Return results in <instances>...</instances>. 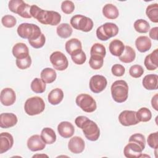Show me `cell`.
<instances>
[{"instance_id": "1", "label": "cell", "mask_w": 158, "mask_h": 158, "mask_svg": "<svg viewBox=\"0 0 158 158\" xmlns=\"http://www.w3.org/2000/svg\"><path fill=\"white\" fill-rule=\"evenodd\" d=\"M30 14L32 17L44 25L55 26L58 25L61 20V15L57 12L43 10L35 4L31 6Z\"/></svg>"}, {"instance_id": "2", "label": "cell", "mask_w": 158, "mask_h": 158, "mask_svg": "<svg viewBox=\"0 0 158 158\" xmlns=\"http://www.w3.org/2000/svg\"><path fill=\"white\" fill-rule=\"evenodd\" d=\"M76 125L81 128L85 137L89 141H95L100 136V130L98 125L86 116H78L75 120Z\"/></svg>"}, {"instance_id": "3", "label": "cell", "mask_w": 158, "mask_h": 158, "mask_svg": "<svg viewBox=\"0 0 158 158\" xmlns=\"http://www.w3.org/2000/svg\"><path fill=\"white\" fill-rule=\"evenodd\" d=\"M128 85L125 80L115 81L110 88L113 99L118 103H122L126 101L128 96Z\"/></svg>"}, {"instance_id": "4", "label": "cell", "mask_w": 158, "mask_h": 158, "mask_svg": "<svg viewBox=\"0 0 158 158\" xmlns=\"http://www.w3.org/2000/svg\"><path fill=\"white\" fill-rule=\"evenodd\" d=\"M17 31L19 36L23 39H28V41L36 40L42 33L38 25L29 23H22L19 25Z\"/></svg>"}, {"instance_id": "5", "label": "cell", "mask_w": 158, "mask_h": 158, "mask_svg": "<svg viewBox=\"0 0 158 158\" xmlns=\"http://www.w3.org/2000/svg\"><path fill=\"white\" fill-rule=\"evenodd\" d=\"M45 109L43 99L39 96H33L27 99L24 104V110L28 115H36L41 114Z\"/></svg>"}, {"instance_id": "6", "label": "cell", "mask_w": 158, "mask_h": 158, "mask_svg": "<svg viewBox=\"0 0 158 158\" xmlns=\"http://www.w3.org/2000/svg\"><path fill=\"white\" fill-rule=\"evenodd\" d=\"M118 30V27L116 24L112 22H106L97 28L96 36L101 41H107L116 36Z\"/></svg>"}, {"instance_id": "7", "label": "cell", "mask_w": 158, "mask_h": 158, "mask_svg": "<svg viewBox=\"0 0 158 158\" xmlns=\"http://www.w3.org/2000/svg\"><path fill=\"white\" fill-rule=\"evenodd\" d=\"M70 22L73 28L84 32L90 31L93 27V20L90 18L80 14L73 15Z\"/></svg>"}, {"instance_id": "8", "label": "cell", "mask_w": 158, "mask_h": 158, "mask_svg": "<svg viewBox=\"0 0 158 158\" xmlns=\"http://www.w3.org/2000/svg\"><path fill=\"white\" fill-rule=\"evenodd\" d=\"M8 7L9 10L23 18L30 19L31 6L25 3L22 0H11L9 2Z\"/></svg>"}, {"instance_id": "9", "label": "cell", "mask_w": 158, "mask_h": 158, "mask_svg": "<svg viewBox=\"0 0 158 158\" xmlns=\"http://www.w3.org/2000/svg\"><path fill=\"white\" fill-rule=\"evenodd\" d=\"M75 102L85 112H93L97 108L96 101L91 96L88 94L82 93L78 95L76 98Z\"/></svg>"}, {"instance_id": "10", "label": "cell", "mask_w": 158, "mask_h": 158, "mask_svg": "<svg viewBox=\"0 0 158 158\" xmlns=\"http://www.w3.org/2000/svg\"><path fill=\"white\" fill-rule=\"evenodd\" d=\"M50 61L54 69L63 71L69 66V61L67 57L60 51L53 52L49 57Z\"/></svg>"}, {"instance_id": "11", "label": "cell", "mask_w": 158, "mask_h": 158, "mask_svg": "<svg viewBox=\"0 0 158 158\" xmlns=\"http://www.w3.org/2000/svg\"><path fill=\"white\" fill-rule=\"evenodd\" d=\"M107 81L105 77L101 75H95L91 77L89 82L90 90L94 93H99L107 86Z\"/></svg>"}, {"instance_id": "12", "label": "cell", "mask_w": 158, "mask_h": 158, "mask_svg": "<svg viewBox=\"0 0 158 158\" xmlns=\"http://www.w3.org/2000/svg\"><path fill=\"white\" fill-rule=\"evenodd\" d=\"M118 121L122 125L128 127L135 125L139 123L137 113L134 110H125L118 115Z\"/></svg>"}, {"instance_id": "13", "label": "cell", "mask_w": 158, "mask_h": 158, "mask_svg": "<svg viewBox=\"0 0 158 158\" xmlns=\"http://www.w3.org/2000/svg\"><path fill=\"white\" fill-rule=\"evenodd\" d=\"M0 100L2 105L10 106L14 104L16 100V94L13 89L6 88L1 90L0 94Z\"/></svg>"}, {"instance_id": "14", "label": "cell", "mask_w": 158, "mask_h": 158, "mask_svg": "<svg viewBox=\"0 0 158 158\" xmlns=\"http://www.w3.org/2000/svg\"><path fill=\"white\" fill-rule=\"evenodd\" d=\"M27 147L33 152L41 151L45 148L46 143L42 139L41 136L34 135L28 139Z\"/></svg>"}, {"instance_id": "15", "label": "cell", "mask_w": 158, "mask_h": 158, "mask_svg": "<svg viewBox=\"0 0 158 158\" xmlns=\"http://www.w3.org/2000/svg\"><path fill=\"white\" fill-rule=\"evenodd\" d=\"M85 141L80 136H75L70 138L68 143L69 149L74 154L81 153L85 149Z\"/></svg>"}, {"instance_id": "16", "label": "cell", "mask_w": 158, "mask_h": 158, "mask_svg": "<svg viewBox=\"0 0 158 158\" xmlns=\"http://www.w3.org/2000/svg\"><path fill=\"white\" fill-rule=\"evenodd\" d=\"M14 138L8 132H2L0 135V154H3L12 148Z\"/></svg>"}, {"instance_id": "17", "label": "cell", "mask_w": 158, "mask_h": 158, "mask_svg": "<svg viewBox=\"0 0 158 158\" xmlns=\"http://www.w3.org/2000/svg\"><path fill=\"white\" fill-rule=\"evenodd\" d=\"M142 149L136 143L129 142L123 149V153L126 157L128 158H138L142 154Z\"/></svg>"}, {"instance_id": "18", "label": "cell", "mask_w": 158, "mask_h": 158, "mask_svg": "<svg viewBox=\"0 0 158 158\" xmlns=\"http://www.w3.org/2000/svg\"><path fill=\"white\" fill-rule=\"evenodd\" d=\"M17 122V117L13 113H2L0 115V127L2 128L12 127Z\"/></svg>"}, {"instance_id": "19", "label": "cell", "mask_w": 158, "mask_h": 158, "mask_svg": "<svg viewBox=\"0 0 158 158\" xmlns=\"http://www.w3.org/2000/svg\"><path fill=\"white\" fill-rule=\"evenodd\" d=\"M57 131L60 136L64 138H69L73 135L75 128L70 122L64 121L57 125Z\"/></svg>"}, {"instance_id": "20", "label": "cell", "mask_w": 158, "mask_h": 158, "mask_svg": "<svg viewBox=\"0 0 158 158\" xmlns=\"http://www.w3.org/2000/svg\"><path fill=\"white\" fill-rule=\"evenodd\" d=\"M158 49H156L151 54L147 55L144 64L148 70H154L158 67Z\"/></svg>"}, {"instance_id": "21", "label": "cell", "mask_w": 158, "mask_h": 158, "mask_svg": "<svg viewBox=\"0 0 158 158\" xmlns=\"http://www.w3.org/2000/svg\"><path fill=\"white\" fill-rule=\"evenodd\" d=\"M65 48L67 52L71 56L82 50L81 43L77 38H72L65 43Z\"/></svg>"}, {"instance_id": "22", "label": "cell", "mask_w": 158, "mask_h": 158, "mask_svg": "<svg viewBox=\"0 0 158 158\" xmlns=\"http://www.w3.org/2000/svg\"><path fill=\"white\" fill-rule=\"evenodd\" d=\"M142 84L148 90H155L158 87V75L156 74L146 75L143 79Z\"/></svg>"}, {"instance_id": "23", "label": "cell", "mask_w": 158, "mask_h": 158, "mask_svg": "<svg viewBox=\"0 0 158 158\" xmlns=\"http://www.w3.org/2000/svg\"><path fill=\"white\" fill-rule=\"evenodd\" d=\"M12 54L16 59H22L29 55L28 46L23 43H17L12 48Z\"/></svg>"}, {"instance_id": "24", "label": "cell", "mask_w": 158, "mask_h": 158, "mask_svg": "<svg viewBox=\"0 0 158 158\" xmlns=\"http://www.w3.org/2000/svg\"><path fill=\"white\" fill-rule=\"evenodd\" d=\"M135 46L138 51L145 52L151 49L152 46L151 40L146 36H138L135 40Z\"/></svg>"}, {"instance_id": "25", "label": "cell", "mask_w": 158, "mask_h": 158, "mask_svg": "<svg viewBox=\"0 0 158 158\" xmlns=\"http://www.w3.org/2000/svg\"><path fill=\"white\" fill-rule=\"evenodd\" d=\"M64 98V92L59 88L53 89L51 90L48 96V99L49 102L53 105L59 104Z\"/></svg>"}, {"instance_id": "26", "label": "cell", "mask_w": 158, "mask_h": 158, "mask_svg": "<svg viewBox=\"0 0 158 158\" xmlns=\"http://www.w3.org/2000/svg\"><path fill=\"white\" fill-rule=\"evenodd\" d=\"M109 49L111 54L114 56L119 57L125 49V45L122 41L115 39L110 43Z\"/></svg>"}, {"instance_id": "27", "label": "cell", "mask_w": 158, "mask_h": 158, "mask_svg": "<svg viewBox=\"0 0 158 158\" xmlns=\"http://www.w3.org/2000/svg\"><path fill=\"white\" fill-rule=\"evenodd\" d=\"M136 57V52L134 49L130 46H125L123 53L118 57L119 60L123 63H131Z\"/></svg>"}, {"instance_id": "28", "label": "cell", "mask_w": 158, "mask_h": 158, "mask_svg": "<svg viewBox=\"0 0 158 158\" xmlns=\"http://www.w3.org/2000/svg\"><path fill=\"white\" fill-rule=\"evenodd\" d=\"M42 139L47 144H53L56 141V135L55 131L49 127L44 128L40 135Z\"/></svg>"}, {"instance_id": "29", "label": "cell", "mask_w": 158, "mask_h": 158, "mask_svg": "<svg viewBox=\"0 0 158 158\" xmlns=\"http://www.w3.org/2000/svg\"><path fill=\"white\" fill-rule=\"evenodd\" d=\"M40 76L41 79L45 83H51L56 80L57 77V73L54 69L47 67L42 70Z\"/></svg>"}, {"instance_id": "30", "label": "cell", "mask_w": 158, "mask_h": 158, "mask_svg": "<svg viewBox=\"0 0 158 158\" xmlns=\"http://www.w3.org/2000/svg\"><path fill=\"white\" fill-rule=\"evenodd\" d=\"M102 14L105 17L109 19H115L119 15L117 7L112 4H107L102 8Z\"/></svg>"}, {"instance_id": "31", "label": "cell", "mask_w": 158, "mask_h": 158, "mask_svg": "<svg viewBox=\"0 0 158 158\" xmlns=\"http://www.w3.org/2000/svg\"><path fill=\"white\" fill-rule=\"evenodd\" d=\"M57 35L64 39L69 38L73 32L71 26L67 23H63L59 25L56 28Z\"/></svg>"}, {"instance_id": "32", "label": "cell", "mask_w": 158, "mask_h": 158, "mask_svg": "<svg viewBox=\"0 0 158 158\" xmlns=\"http://www.w3.org/2000/svg\"><path fill=\"white\" fill-rule=\"evenodd\" d=\"M146 14L149 20L154 23L158 22V4L157 3L149 5L146 10Z\"/></svg>"}, {"instance_id": "33", "label": "cell", "mask_w": 158, "mask_h": 158, "mask_svg": "<svg viewBox=\"0 0 158 158\" xmlns=\"http://www.w3.org/2000/svg\"><path fill=\"white\" fill-rule=\"evenodd\" d=\"M31 90L35 93H43L46 90V83L39 78H35L31 83Z\"/></svg>"}, {"instance_id": "34", "label": "cell", "mask_w": 158, "mask_h": 158, "mask_svg": "<svg viewBox=\"0 0 158 158\" xmlns=\"http://www.w3.org/2000/svg\"><path fill=\"white\" fill-rule=\"evenodd\" d=\"M135 30L140 33H146L150 30L149 23L144 19L136 20L133 24Z\"/></svg>"}, {"instance_id": "35", "label": "cell", "mask_w": 158, "mask_h": 158, "mask_svg": "<svg viewBox=\"0 0 158 158\" xmlns=\"http://www.w3.org/2000/svg\"><path fill=\"white\" fill-rule=\"evenodd\" d=\"M91 56H99L104 58L106 54V51L105 46L101 43H94L90 50Z\"/></svg>"}, {"instance_id": "36", "label": "cell", "mask_w": 158, "mask_h": 158, "mask_svg": "<svg viewBox=\"0 0 158 158\" xmlns=\"http://www.w3.org/2000/svg\"><path fill=\"white\" fill-rule=\"evenodd\" d=\"M137 116L139 122H147L152 118L151 110L147 107H141L137 112Z\"/></svg>"}, {"instance_id": "37", "label": "cell", "mask_w": 158, "mask_h": 158, "mask_svg": "<svg viewBox=\"0 0 158 158\" xmlns=\"http://www.w3.org/2000/svg\"><path fill=\"white\" fill-rule=\"evenodd\" d=\"M128 141L136 143L141 147L143 151L145 148V146H146L145 136L141 133H135L132 135L131 136H130Z\"/></svg>"}, {"instance_id": "38", "label": "cell", "mask_w": 158, "mask_h": 158, "mask_svg": "<svg viewBox=\"0 0 158 158\" xmlns=\"http://www.w3.org/2000/svg\"><path fill=\"white\" fill-rule=\"evenodd\" d=\"M104 64V58L99 56H91L89 60V65L90 67L94 70L100 69Z\"/></svg>"}, {"instance_id": "39", "label": "cell", "mask_w": 158, "mask_h": 158, "mask_svg": "<svg viewBox=\"0 0 158 158\" xmlns=\"http://www.w3.org/2000/svg\"><path fill=\"white\" fill-rule=\"evenodd\" d=\"M17 67L21 69L24 70L29 68L31 64V59L30 55L27 56L26 57L22 59H17L15 60Z\"/></svg>"}, {"instance_id": "40", "label": "cell", "mask_w": 158, "mask_h": 158, "mask_svg": "<svg viewBox=\"0 0 158 158\" xmlns=\"http://www.w3.org/2000/svg\"><path fill=\"white\" fill-rule=\"evenodd\" d=\"M1 22L4 27L7 28H12L16 25L17 20L13 15H6L2 17Z\"/></svg>"}, {"instance_id": "41", "label": "cell", "mask_w": 158, "mask_h": 158, "mask_svg": "<svg viewBox=\"0 0 158 158\" xmlns=\"http://www.w3.org/2000/svg\"><path fill=\"white\" fill-rule=\"evenodd\" d=\"M144 73V69L140 65H133L129 69V74L133 78H139Z\"/></svg>"}, {"instance_id": "42", "label": "cell", "mask_w": 158, "mask_h": 158, "mask_svg": "<svg viewBox=\"0 0 158 158\" xmlns=\"http://www.w3.org/2000/svg\"><path fill=\"white\" fill-rule=\"evenodd\" d=\"M147 143L149 147H151L152 149H157L158 148V132H154L152 133L150 135H149L148 139H147Z\"/></svg>"}, {"instance_id": "43", "label": "cell", "mask_w": 158, "mask_h": 158, "mask_svg": "<svg viewBox=\"0 0 158 158\" xmlns=\"http://www.w3.org/2000/svg\"><path fill=\"white\" fill-rule=\"evenodd\" d=\"M71 58L72 61L77 65H82L83 64L86 60V56L83 51H81L80 52L71 56Z\"/></svg>"}, {"instance_id": "44", "label": "cell", "mask_w": 158, "mask_h": 158, "mask_svg": "<svg viewBox=\"0 0 158 158\" xmlns=\"http://www.w3.org/2000/svg\"><path fill=\"white\" fill-rule=\"evenodd\" d=\"M75 9V5L71 1H64L61 4V10L66 14H72Z\"/></svg>"}, {"instance_id": "45", "label": "cell", "mask_w": 158, "mask_h": 158, "mask_svg": "<svg viewBox=\"0 0 158 158\" xmlns=\"http://www.w3.org/2000/svg\"><path fill=\"white\" fill-rule=\"evenodd\" d=\"M45 42H46V38L43 33H41V36L36 40L28 41L29 44L35 49H39L42 48L44 45Z\"/></svg>"}, {"instance_id": "46", "label": "cell", "mask_w": 158, "mask_h": 158, "mask_svg": "<svg viewBox=\"0 0 158 158\" xmlns=\"http://www.w3.org/2000/svg\"><path fill=\"white\" fill-rule=\"evenodd\" d=\"M111 72L112 74L116 77H122L125 72V69L122 65L115 64L112 65L111 68Z\"/></svg>"}, {"instance_id": "47", "label": "cell", "mask_w": 158, "mask_h": 158, "mask_svg": "<svg viewBox=\"0 0 158 158\" xmlns=\"http://www.w3.org/2000/svg\"><path fill=\"white\" fill-rule=\"evenodd\" d=\"M157 31H158V27H153L149 30V35L150 38L154 40H157Z\"/></svg>"}, {"instance_id": "48", "label": "cell", "mask_w": 158, "mask_h": 158, "mask_svg": "<svg viewBox=\"0 0 158 158\" xmlns=\"http://www.w3.org/2000/svg\"><path fill=\"white\" fill-rule=\"evenodd\" d=\"M157 100H158V94H156L151 99V105L152 107L156 110H158V102H157Z\"/></svg>"}]
</instances>
